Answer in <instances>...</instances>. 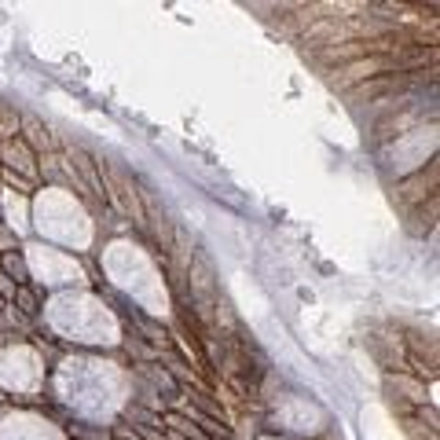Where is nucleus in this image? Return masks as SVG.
<instances>
[{
    "label": "nucleus",
    "mask_w": 440,
    "mask_h": 440,
    "mask_svg": "<svg viewBox=\"0 0 440 440\" xmlns=\"http://www.w3.org/2000/svg\"><path fill=\"white\" fill-rule=\"evenodd\" d=\"M15 290H19V287H15V282H11L4 272H0V297H4V301L11 305V301H15Z\"/></svg>",
    "instance_id": "f8f14e48"
},
{
    "label": "nucleus",
    "mask_w": 440,
    "mask_h": 440,
    "mask_svg": "<svg viewBox=\"0 0 440 440\" xmlns=\"http://www.w3.org/2000/svg\"><path fill=\"white\" fill-rule=\"evenodd\" d=\"M0 272H4V275L15 282V287H26V282H30V268H26V261H22L19 250L0 253Z\"/></svg>",
    "instance_id": "0eeeda50"
},
{
    "label": "nucleus",
    "mask_w": 440,
    "mask_h": 440,
    "mask_svg": "<svg viewBox=\"0 0 440 440\" xmlns=\"http://www.w3.org/2000/svg\"><path fill=\"white\" fill-rule=\"evenodd\" d=\"M19 128H22V111L0 99V143H4V140H15Z\"/></svg>",
    "instance_id": "6e6552de"
},
{
    "label": "nucleus",
    "mask_w": 440,
    "mask_h": 440,
    "mask_svg": "<svg viewBox=\"0 0 440 440\" xmlns=\"http://www.w3.org/2000/svg\"><path fill=\"white\" fill-rule=\"evenodd\" d=\"M436 176H440V165L429 162V169H419V173L396 180L393 198H396V205L404 213L415 210V205H426V198H436Z\"/></svg>",
    "instance_id": "f03ea898"
},
{
    "label": "nucleus",
    "mask_w": 440,
    "mask_h": 440,
    "mask_svg": "<svg viewBox=\"0 0 440 440\" xmlns=\"http://www.w3.org/2000/svg\"><path fill=\"white\" fill-rule=\"evenodd\" d=\"M19 140H22L26 147H30V150L37 154V158H41V154H51V150L59 147V143H56V136H51V128H48V125H44L37 114H22Z\"/></svg>",
    "instance_id": "423d86ee"
},
{
    "label": "nucleus",
    "mask_w": 440,
    "mask_h": 440,
    "mask_svg": "<svg viewBox=\"0 0 440 440\" xmlns=\"http://www.w3.org/2000/svg\"><path fill=\"white\" fill-rule=\"evenodd\" d=\"M70 440H77V436H70Z\"/></svg>",
    "instance_id": "4468645a"
},
{
    "label": "nucleus",
    "mask_w": 440,
    "mask_h": 440,
    "mask_svg": "<svg viewBox=\"0 0 440 440\" xmlns=\"http://www.w3.org/2000/svg\"><path fill=\"white\" fill-rule=\"evenodd\" d=\"M0 184H4V188H15L19 195H34V184H30V180L19 176V173H11V169H4V165H0Z\"/></svg>",
    "instance_id": "9d476101"
},
{
    "label": "nucleus",
    "mask_w": 440,
    "mask_h": 440,
    "mask_svg": "<svg viewBox=\"0 0 440 440\" xmlns=\"http://www.w3.org/2000/svg\"><path fill=\"white\" fill-rule=\"evenodd\" d=\"M11 250H19V235L11 227H0V253H11Z\"/></svg>",
    "instance_id": "9b49d317"
},
{
    "label": "nucleus",
    "mask_w": 440,
    "mask_h": 440,
    "mask_svg": "<svg viewBox=\"0 0 440 440\" xmlns=\"http://www.w3.org/2000/svg\"><path fill=\"white\" fill-rule=\"evenodd\" d=\"M0 165H4V169H11V173H19V176H26V180H30V184L37 180V154H34L30 147H26L19 136H15V140H4V143H0Z\"/></svg>",
    "instance_id": "39448f33"
},
{
    "label": "nucleus",
    "mask_w": 440,
    "mask_h": 440,
    "mask_svg": "<svg viewBox=\"0 0 440 440\" xmlns=\"http://www.w3.org/2000/svg\"><path fill=\"white\" fill-rule=\"evenodd\" d=\"M63 158L70 162L73 176L88 188V195H92L96 202H107V191H103V176H99V165H96V154H92V150L66 143V147H63Z\"/></svg>",
    "instance_id": "20e7f679"
},
{
    "label": "nucleus",
    "mask_w": 440,
    "mask_h": 440,
    "mask_svg": "<svg viewBox=\"0 0 440 440\" xmlns=\"http://www.w3.org/2000/svg\"><path fill=\"white\" fill-rule=\"evenodd\" d=\"M11 305L19 308V316H26V319H34V316H37V297H34V290H30V287H19Z\"/></svg>",
    "instance_id": "1a4fd4ad"
},
{
    "label": "nucleus",
    "mask_w": 440,
    "mask_h": 440,
    "mask_svg": "<svg viewBox=\"0 0 440 440\" xmlns=\"http://www.w3.org/2000/svg\"><path fill=\"white\" fill-rule=\"evenodd\" d=\"M114 440H121V436H114Z\"/></svg>",
    "instance_id": "2eb2a0df"
},
{
    "label": "nucleus",
    "mask_w": 440,
    "mask_h": 440,
    "mask_svg": "<svg viewBox=\"0 0 440 440\" xmlns=\"http://www.w3.org/2000/svg\"><path fill=\"white\" fill-rule=\"evenodd\" d=\"M140 202H143V231L154 235V246L162 250V257L176 253V227H173V220L165 213V205H158L154 195L143 191V188H140Z\"/></svg>",
    "instance_id": "7ed1b4c3"
},
{
    "label": "nucleus",
    "mask_w": 440,
    "mask_h": 440,
    "mask_svg": "<svg viewBox=\"0 0 440 440\" xmlns=\"http://www.w3.org/2000/svg\"><path fill=\"white\" fill-rule=\"evenodd\" d=\"M99 165V176H103V191H107V202L114 205V210L133 220L136 227H143V202H140V184L133 176H128L121 165H114L111 158H96Z\"/></svg>",
    "instance_id": "f257e3e1"
},
{
    "label": "nucleus",
    "mask_w": 440,
    "mask_h": 440,
    "mask_svg": "<svg viewBox=\"0 0 440 440\" xmlns=\"http://www.w3.org/2000/svg\"><path fill=\"white\" fill-rule=\"evenodd\" d=\"M4 312H8V301H4V297H0V316H4Z\"/></svg>",
    "instance_id": "ddd939ff"
}]
</instances>
